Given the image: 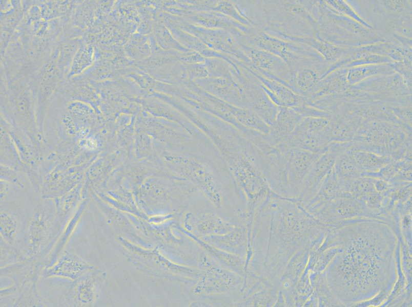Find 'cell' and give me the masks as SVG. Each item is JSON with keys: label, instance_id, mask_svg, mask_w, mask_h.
Wrapping results in <instances>:
<instances>
[{"label": "cell", "instance_id": "cell-13", "mask_svg": "<svg viewBox=\"0 0 412 307\" xmlns=\"http://www.w3.org/2000/svg\"><path fill=\"white\" fill-rule=\"evenodd\" d=\"M240 44L251 64L249 67H244L245 69L277 80L290 88L291 72L283 60L267 51Z\"/></svg>", "mask_w": 412, "mask_h": 307}, {"label": "cell", "instance_id": "cell-8", "mask_svg": "<svg viewBox=\"0 0 412 307\" xmlns=\"http://www.w3.org/2000/svg\"><path fill=\"white\" fill-rule=\"evenodd\" d=\"M331 142L328 119L306 117H303L285 141L277 146L297 148L322 154L327 151Z\"/></svg>", "mask_w": 412, "mask_h": 307}, {"label": "cell", "instance_id": "cell-36", "mask_svg": "<svg viewBox=\"0 0 412 307\" xmlns=\"http://www.w3.org/2000/svg\"><path fill=\"white\" fill-rule=\"evenodd\" d=\"M344 190L353 196L363 200L376 191L373 178L365 176L351 181L344 187Z\"/></svg>", "mask_w": 412, "mask_h": 307}, {"label": "cell", "instance_id": "cell-24", "mask_svg": "<svg viewBox=\"0 0 412 307\" xmlns=\"http://www.w3.org/2000/svg\"><path fill=\"white\" fill-rule=\"evenodd\" d=\"M190 20L195 25L208 29L227 30L236 36L245 35L252 28L213 11H198L190 15Z\"/></svg>", "mask_w": 412, "mask_h": 307}, {"label": "cell", "instance_id": "cell-6", "mask_svg": "<svg viewBox=\"0 0 412 307\" xmlns=\"http://www.w3.org/2000/svg\"><path fill=\"white\" fill-rule=\"evenodd\" d=\"M61 228L55 202L49 199L37 206L24 236V252L28 258L40 257L46 253Z\"/></svg>", "mask_w": 412, "mask_h": 307}, {"label": "cell", "instance_id": "cell-2", "mask_svg": "<svg viewBox=\"0 0 412 307\" xmlns=\"http://www.w3.org/2000/svg\"><path fill=\"white\" fill-rule=\"evenodd\" d=\"M207 132L246 206L258 207L272 192L262 171L263 152L237 129L219 118L212 121Z\"/></svg>", "mask_w": 412, "mask_h": 307}, {"label": "cell", "instance_id": "cell-9", "mask_svg": "<svg viewBox=\"0 0 412 307\" xmlns=\"http://www.w3.org/2000/svg\"><path fill=\"white\" fill-rule=\"evenodd\" d=\"M235 75L245 95L247 109L270 125L275 120L279 106L274 104L256 78L242 65L234 63Z\"/></svg>", "mask_w": 412, "mask_h": 307}, {"label": "cell", "instance_id": "cell-22", "mask_svg": "<svg viewBox=\"0 0 412 307\" xmlns=\"http://www.w3.org/2000/svg\"><path fill=\"white\" fill-rule=\"evenodd\" d=\"M175 228L194 240L199 247L204 250L219 265L237 273L244 278L246 273L245 260L244 257L213 247L193 233L179 225H176Z\"/></svg>", "mask_w": 412, "mask_h": 307}, {"label": "cell", "instance_id": "cell-25", "mask_svg": "<svg viewBox=\"0 0 412 307\" xmlns=\"http://www.w3.org/2000/svg\"><path fill=\"white\" fill-rule=\"evenodd\" d=\"M250 72L259 81L269 98L277 106L295 107L305 102L303 97L282 83L265 77L259 73Z\"/></svg>", "mask_w": 412, "mask_h": 307}, {"label": "cell", "instance_id": "cell-43", "mask_svg": "<svg viewBox=\"0 0 412 307\" xmlns=\"http://www.w3.org/2000/svg\"><path fill=\"white\" fill-rule=\"evenodd\" d=\"M274 306H286V304L283 293L280 288L279 289L278 296Z\"/></svg>", "mask_w": 412, "mask_h": 307}, {"label": "cell", "instance_id": "cell-5", "mask_svg": "<svg viewBox=\"0 0 412 307\" xmlns=\"http://www.w3.org/2000/svg\"><path fill=\"white\" fill-rule=\"evenodd\" d=\"M201 271L193 287L195 295L211 302L210 306H239L242 300L243 277L221 266L214 259Z\"/></svg>", "mask_w": 412, "mask_h": 307}, {"label": "cell", "instance_id": "cell-1", "mask_svg": "<svg viewBox=\"0 0 412 307\" xmlns=\"http://www.w3.org/2000/svg\"><path fill=\"white\" fill-rule=\"evenodd\" d=\"M316 231L312 214L297 199L270 196L254 213L247 271L279 287L287 261L298 250L311 248Z\"/></svg>", "mask_w": 412, "mask_h": 307}, {"label": "cell", "instance_id": "cell-19", "mask_svg": "<svg viewBox=\"0 0 412 307\" xmlns=\"http://www.w3.org/2000/svg\"><path fill=\"white\" fill-rule=\"evenodd\" d=\"M236 225L217 211L207 212L198 215L190 213L186 214L184 219V228L190 232L194 231L193 233L198 237L224 234Z\"/></svg>", "mask_w": 412, "mask_h": 307}, {"label": "cell", "instance_id": "cell-15", "mask_svg": "<svg viewBox=\"0 0 412 307\" xmlns=\"http://www.w3.org/2000/svg\"><path fill=\"white\" fill-rule=\"evenodd\" d=\"M104 270L95 268L80 276L71 284L67 300L73 306H92L97 301L106 278Z\"/></svg>", "mask_w": 412, "mask_h": 307}, {"label": "cell", "instance_id": "cell-17", "mask_svg": "<svg viewBox=\"0 0 412 307\" xmlns=\"http://www.w3.org/2000/svg\"><path fill=\"white\" fill-rule=\"evenodd\" d=\"M249 222L239 223L232 230L224 234L199 237L213 247L241 256L249 260L252 252L251 231L248 227Z\"/></svg>", "mask_w": 412, "mask_h": 307}, {"label": "cell", "instance_id": "cell-10", "mask_svg": "<svg viewBox=\"0 0 412 307\" xmlns=\"http://www.w3.org/2000/svg\"><path fill=\"white\" fill-rule=\"evenodd\" d=\"M176 23L179 28L197 37L211 50L234 57L246 65L250 64L236 36L231 32L205 28L182 21Z\"/></svg>", "mask_w": 412, "mask_h": 307}, {"label": "cell", "instance_id": "cell-11", "mask_svg": "<svg viewBox=\"0 0 412 307\" xmlns=\"http://www.w3.org/2000/svg\"><path fill=\"white\" fill-rule=\"evenodd\" d=\"M398 125L377 121L363 123L351 141L349 150H362L389 156L392 138Z\"/></svg>", "mask_w": 412, "mask_h": 307}, {"label": "cell", "instance_id": "cell-33", "mask_svg": "<svg viewBox=\"0 0 412 307\" xmlns=\"http://www.w3.org/2000/svg\"><path fill=\"white\" fill-rule=\"evenodd\" d=\"M87 203L88 201L87 200L83 201L80 204L79 207L78 206L76 210V212L74 213L73 216L68 223L65 231L58 240L55 248H54L53 252H51V255L48 256L49 258L46 261V267L49 266L54 263L63 252L62 249L71 235V233L73 231L83 213L85 211L87 206Z\"/></svg>", "mask_w": 412, "mask_h": 307}, {"label": "cell", "instance_id": "cell-35", "mask_svg": "<svg viewBox=\"0 0 412 307\" xmlns=\"http://www.w3.org/2000/svg\"><path fill=\"white\" fill-rule=\"evenodd\" d=\"M36 282L18 286V292L13 306H42L44 303L36 289Z\"/></svg>", "mask_w": 412, "mask_h": 307}, {"label": "cell", "instance_id": "cell-39", "mask_svg": "<svg viewBox=\"0 0 412 307\" xmlns=\"http://www.w3.org/2000/svg\"><path fill=\"white\" fill-rule=\"evenodd\" d=\"M155 35L156 41L160 46L166 50H176L181 52H187V48L183 46L171 35L168 29L162 25H157L155 27Z\"/></svg>", "mask_w": 412, "mask_h": 307}, {"label": "cell", "instance_id": "cell-20", "mask_svg": "<svg viewBox=\"0 0 412 307\" xmlns=\"http://www.w3.org/2000/svg\"><path fill=\"white\" fill-rule=\"evenodd\" d=\"M95 268L75 253L64 250L54 263L44 268L42 277H63L73 281Z\"/></svg>", "mask_w": 412, "mask_h": 307}, {"label": "cell", "instance_id": "cell-30", "mask_svg": "<svg viewBox=\"0 0 412 307\" xmlns=\"http://www.w3.org/2000/svg\"><path fill=\"white\" fill-rule=\"evenodd\" d=\"M352 154L361 172L366 173L378 171L393 159L388 156H382L372 152L362 150H349Z\"/></svg>", "mask_w": 412, "mask_h": 307}, {"label": "cell", "instance_id": "cell-31", "mask_svg": "<svg viewBox=\"0 0 412 307\" xmlns=\"http://www.w3.org/2000/svg\"><path fill=\"white\" fill-rule=\"evenodd\" d=\"M309 249V248H302L290 258L284 268L280 282L285 281L296 285L304 271Z\"/></svg>", "mask_w": 412, "mask_h": 307}, {"label": "cell", "instance_id": "cell-37", "mask_svg": "<svg viewBox=\"0 0 412 307\" xmlns=\"http://www.w3.org/2000/svg\"><path fill=\"white\" fill-rule=\"evenodd\" d=\"M93 55L91 46H85L79 48L71 65L69 76L79 74L88 67L93 61Z\"/></svg>", "mask_w": 412, "mask_h": 307}, {"label": "cell", "instance_id": "cell-27", "mask_svg": "<svg viewBox=\"0 0 412 307\" xmlns=\"http://www.w3.org/2000/svg\"><path fill=\"white\" fill-rule=\"evenodd\" d=\"M333 170L344 190L349 183L362 176V172L349 150L337 157Z\"/></svg>", "mask_w": 412, "mask_h": 307}, {"label": "cell", "instance_id": "cell-42", "mask_svg": "<svg viewBox=\"0 0 412 307\" xmlns=\"http://www.w3.org/2000/svg\"><path fill=\"white\" fill-rule=\"evenodd\" d=\"M185 71L191 80H196L209 77V74L204 63H187Z\"/></svg>", "mask_w": 412, "mask_h": 307}, {"label": "cell", "instance_id": "cell-32", "mask_svg": "<svg viewBox=\"0 0 412 307\" xmlns=\"http://www.w3.org/2000/svg\"><path fill=\"white\" fill-rule=\"evenodd\" d=\"M389 64H366L351 68L346 75L347 81L349 84H354L372 76L391 73L394 70V67Z\"/></svg>", "mask_w": 412, "mask_h": 307}, {"label": "cell", "instance_id": "cell-7", "mask_svg": "<svg viewBox=\"0 0 412 307\" xmlns=\"http://www.w3.org/2000/svg\"><path fill=\"white\" fill-rule=\"evenodd\" d=\"M237 38L244 45L263 50L279 57L289 68L304 58H313L316 55L312 48L302 42L278 38L258 28H253L245 35Z\"/></svg>", "mask_w": 412, "mask_h": 307}, {"label": "cell", "instance_id": "cell-38", "mask_svg": "<svg viewBox=\"0 0 412 307\" xmlns=\"http://www.w3.org/2000/svg\"><path fill=\"white\" fill-rule=\"evenodd\" d=\"M27 258L24 251L18 247L10 245L1 239V268Z\"/></svg>", "mask_w": 412, "mask_h": 307}, {"label": "cell", "instance_id": "cell-21", "mask_svg": "<svg viewBox=\"0 0 412 307\" xmlns=\"http://www.w3.org/2000/svg\"><path fill=\"white\" fill-rule=\"evenodd\" d=\"M293 107L279 106L274 121L269 125L267 133L263 134L265 142L275 147L282 143L303 119Z\"/></svg>", "mask_w": 412, "mask_h": 307}, {"label": "cell", "instance_id": "cell-18", "mask_svg": "<svg viewBox=\"0 0 412 307\" xmlns=\"http://www.w3.org/2000/svg\"><path fill=\"white\" fill-rule=\"evenodd\" d=\"M329 113L332 142L351 141L364 123L362 118L349 103L340 104Z\"/></svg>", "mask_w": 412, "mask_h": 307}, {"label": "cell", "instance_id": "cell-12", "mask_svg": "<svg viewBox=\"0 0 412 307\" xmlns=\"http://www.w3.org/2000/svg\"><path fill=\"white\" fill-rule=\"evenodd\" d=\"M284 157L288 198L297 199L303 180L314 162L321 155L297 148L276 146Z\"/></svg>", "mask_w": 412, "mask_h": 307}, {"label": "cell", "instance_id": "cell-23", "mask_svg": "<svg viewBox=\"0 0 412 307\" xmlns=\"http://www.w3.org/2000/svg\"><path fill=\"white\" fill-rule=\"evenodd\" d=\"M347 193L341 186L333 168L323 179L314 196L304 207L312 214Z\"/></svg>", "mask_w": 412, "mask_h": 307}, {"label": "cell", "instance_id": "cell-14", "mask_svg": "<svg viewBox=\"0 0 412 307\" xmlns=\"http://www.w3.org/2000/svg\"><path fill=\"white\" fill-rule=\"evenodd\" d=\"M343 152L341 144L332 142L326 151L314 162L305 177L297 201L304 206L315 195L321 182L333 168L337 157Z\"/></svg>", "mask_w": 412, "mask_h": 307}, {"label": "cell", "instance_id": "cell-16", "mask_svg": "<svg viewBox=\"0 0 412 307\" xmlns=\"http://www.w3.org/2000/svg\"><path fill=\"white\" fill-rule=\"evenodd\" d=\"M232 67V73L229 75L208 77L195 80V82L211 95L233 105L247 109L243 89L235 75L233 65Z\"/></svg>", "mask_w": 412, "mask_h": 307}, {"label": "cell", "instance_id": "cell-40", "mask_svg": "<svg viewBox=\"0 0 412 307\" xmlns=\"http://www.w3.org/2000/svg\"><path fill=\"white\" fill-rule=\"evenodd\" d=\"M213 11L224 14L246 27L254 28L249 21L241 15L234 1H217Z\"/></svg>", "mask_w": 412, "mask_h": 307}, {"label": "cell", "instance_id": "cell-34", "mask_svg": "<svg viewBox=\"0 0 412 307\" xmlns=\"http://www.w3.org/2000/svg\"><path fill=\"white\" fill-rule=\"evenodd\" d=\"M279 287L271 286L256 292L246 298L240 306H274Z\"/></svg>", "mask_w": 412, "mask_h": 307}, {"label": "cell", "instance_id": "cell-3", "mask_svg": "<svg viewBox=\"0 0 412 307\" xmlns=\"http://www.w3.org/2000/svg\"><path fill=\"white\" fill-rule=\"evenodd\" d=\"M117 241L126 260L136 269L148 275L171 281L196 282L201 276L199 268L183 266L170 260L156 246L145 248L120 236Z\"/></svg>", "mask_w": 412, "mask_h": 307}, {"label": "cell", "instance_id": "cell-41", "mask_svg": "<svg viewBox=\"0 0 412 307\" xmlns=\"http://www.w3.org/2000/svg\"><path fill=\"white\" fill-rule=\"evenodd\" d=\"M328 3L334 8L351 18L356 20L364 27L372 29V26L362 19L346 3L343 1H328Z\"/></svg>", "mask_w": 412, "mask_h": 307}, {"label": "cell", "instance_id": "cell-26", "mask_svg": "<svg viewBox=\"0 0 412 307\" xmlns=\"http://www.w3.org/2000/svg\"><path fill=\"white\" fill-rule=\"evenodd\" d=\"M99 207L106 216L109 223L127 235L126 238L132 239V242L144 246L145 242L138 234L136 229L128 216L107 205L98 197H94Z\"/></svg>", "mask_w": 412, "mask_h": 307}, {"label": "cell", "instance_id": "cell-28", "mask_svg": "<svg viewBox=\"0 0 412 307\" xmlns=\"http://www.w3.org/2000/svg\"><path fill=\"white\" fill-rule=\"evenodd\" d=\"M81 185L78 184L63 195L55 198V205L57 218L60 225L76 210L82 201Z\"/></svg>", "mask_w": 412, "mask_h": 307}, {"label": "cell", "instance_id": "cell-4", "mask_svg": "<svg viewBox=\"0 0 412 307\" xmlns=\"http://www.w3.org/2000/svg\"><path fill=\"white\" fill-rule=\"evenodd\" d=\"M261 25L267 34L277 37H310L313 19L302 1H260Z\"/></svg>", "mask_w": 412, "mask_h": 307}, {"label": "cell", "instance_id": "cell-29", "mask_svg": "<svg viewBox=\"0 0 412 307\" xmlns=\"http://www.w3.org/2000/svg\"><path fill=\"white\" fill-rule=\"evenodd\" d=\"M1 239L6 243L17 247L21 233V222L14 213L1 208Z\"/></svg>", "mask_w": 412, "mask_h": 307}]
</instances>
